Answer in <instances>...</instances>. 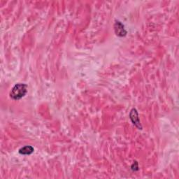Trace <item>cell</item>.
Here are the masks:
<instances>
[{
	"instance_id": "cell-1",
	"label": "cell",
	"mask_w": 179,
	"mask_h": 179,
	"mask_svg": "<svg viewBox=\"0 0 179 179\" xmlns=\"http://www.w3.org/2000/svg\"><path fill=\"white\" fill-rule=\"evenodd\" d=\"M28 92V85L24 83H18L12 88L10 97L13 100H19L25 96Z\"/></svg>"
},
{
	"instance_id": "cell-2",
	"label": "cell",
	"mask_w": 179,
	"mask_h": 179,
	"mask_svg": "<svg viewBox=\"0 0 179 179\" xmlns=\"http://www.w3.org/2000/svg\"><path fill=\"white\" fill-rule=\"evenodd\" d=\"M130 119L132 120L134 125H135V126H136L137 127L139 128L140 130L141 129V124H140L139 119L138 118V113H137V111L135 109H133L132 111H131Z\"/></svg>"
},
{
	"instance_id": "cell-3",
	"label": "cell",
	"mask_w": 179,
	"mask_h": 179,
	"mask_svg": "<svg viewBox=\"0 0 179 179\" xmlns=\"http://www.w3.org/2000/svg\"><path fill=\"white\" fill-rule=\"evenodd\" d=\"M115 30L116 32V34L118 36H125L126 34V31L125 30L124 26L123 24L120 22H117L115 25Z\"/></svg>"
},
{
	"instance_id": "cell-4",
	"label": "cell",
	"mask_w": 179,
	"mask_h": 179,
	"mask_svg": "<svg viewBox=\"0 0 179 179\" xmlns=\"http://www.w3.org/2000/svg\"><path fill=\"white\" fill-rule=\"evenodd\" d=\"M34 152V148L30 146H26L25 147L20 148L19 150V153L21 155H25V156H28V155H30Z\"/></svg>"
}]
</instances>
